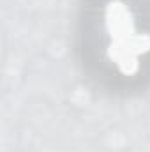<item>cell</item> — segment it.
Here are the masks:
<instances>
[{
  "label": "cell",
  "mask_w": 150,
  "mask_h": 152,
  "mask_svg": "<svg viewBox=\"0 0 150 152\" xmlns=\"http://www.w3.org/2000/svg\"><path fill=\"white\" fill-rule=\"evenodd\" d=\"M140 7L124 0H108L101 9L83 16L85 50L101 48L118 76L134 78L150 64V20Z\"/></svg>",
  "instance_id": "6da1fadb"
}]
</instances>
